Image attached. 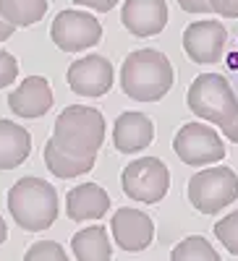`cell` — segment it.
Returning a JSON list of instances; mask_svg holds the SVG:
<instances>
[{"label": "cell", "mask_w": 238, "mask_h": 261, "mask_svg": "<svg viewBox=\"0 0 238 261\" xmlns=\"http://www.w3.org/2000/svg\"><path fill=\"white\" fill-rule=\"evenodd\" d=\"M121 86L136 102H157L173 86V65L160 50H134L121 68Z\"/></svg>", "instance_id": "cell-1"}, {"label": "cell", "mask_w": 238, "mask_h": 261, "mask_svg": "<svg viewBox=\"0 0 238 261\" xmlns=\"http://www.w3.org/2000/svg\"><path fill=\"white\" fill-rule=\"evenodd\" d=\"M8 212L21 230H47L58 217V191L42 178H21L8 191Z\"/></svg>", "instance_id": "cell-2"}, {"label": "cell", "mask_w": 238, "mask_h": 261, "mask_svg": "<svg viewBox=\"0 0 238 261\" xmlns=\"http://www.w3.org/2000/svg\"><path fill=\"white\" fill-rule=\"evenodd\" d=\"M53 141L74 157H97V151L105 141V118L94 107L74 105L66 107L53 130Z\"/></svg>", "instance_id": "cell-3"}, {"label": "cell", "mask_w": 238, "mask_h": 261, "mask_svg": "<svg viewBox=\"0 0 238 261\" xmlns=\"http://www.w3.org/2000/svg\"><path fill=\"white\" fill-rule=\"evenodd\" d=\"M188 110L197 118L223 128L238 115V97L225 76L202 73L188 89Z\"/></svg>", "instance_id": "cell-4"}, {"label": "cell", "mask_w": 238, "mask_h": 261, "mask_svg": "<svg viewBox=\"0 0 238 261\" xmlns=\"http://www.w3.org/2000/svg\"><path fill=\"white\" fill-rule=\"evenodd\" d=\"M238 199V175L230 167H207L188 180V201L202 214H215Z\"/></svg>", "instance_id": "cell-5"}, {"label": "cell", "mask_w": 238, "mask_h": 261, "mask_svg": "<svg viewBox=\"0 0 238 261\" xmlns=\"http://www.w3.org/2000/svg\"><path fill=\"white\" fill-rule=\"evenodd\" d=\"M121 183L128 199L141 201V204H157L165 199V193L170 188V170L157 157H141V160H134L131 165H126Z\"/></svg>", "instance_id": "cell-6"}, {"label": "cell", "mask_w": 238, "mask_h": 261, "mask_svg": "<svg viewBox=\"0 0 238 261\" xmlns=\"http://www.w3.org/2000/svg\"><path fill=\"white\" fill-rule=\"evenodd\" d=\"M173 149L188 167H204L225 160L223 139L218 136V130L204 123H186L173 139Z\"/></svg>", "instance_id": "cell-7"}, {"label": "cell", "mask_w": 238, "mask_h": 261, "mask_svg": "<svg viewBox=\"0 0 238 261\" xmlns=\"http://www.w3.org/2000/svg\"><path fill=\"white\" fill-rule=\"evenodd\" d=\"M50 37L63 53H79L94 47L102 39V27L94 16L84 11H60L53 21Z\"/></svg>", "instance_id": "cell-8"}, {"label": "cell", "mask_w": 238, "mask_h": 261, "mask_svg": "<svg viewBox=\"0 0 238 261\" xmlns=\"http://www.w3.org/2000/svg\"><path fill=\"white\" fill-rule=\"evenodd\" d=\"M225 27L220 21H194L183 32V50L194 63L212 65L220 63L225 53Z\"/></svg>", "instance_id": "cell-9"}, {"label": "cell", "mask_w": 238, "mask_h": 261, "mask_svg": "<svg viewBox=\"0 0 238 261\" xmlns=\"http://www.w3.org/2000/svg\"><path fill=\"white\" fill-rule=\"evenodd\" d=\"M68 86L81 97H102L113 86V65L102 55H86L68 68Z\"/></svg>", "instance_id": "cell-10"}, {"label": "cell", "mask_w": 238, "mask_h": 261, "mask_svg": "<svg viewBox=\"0 0 238 261\" xmlns=\"http://www.w3.org/2000/svg\"><path fill=\"white\" fill-rule=\"evenodd\" d=\"M110 230L115 243L128 253L144 251L155 238V225L149 220V214L139 209H118L110 220Z\"/></svg>", "instance_id": "cell-11"}, {"label": "cell", "mask_w": 238, "mask_h": 261, "mask_svg": "<svg viewBox=\"0 0 238 261\" xmlns=\"http://www.w3.org/2000/svg\"><path fill=\"white\" fill-rule=\"evenodd\" d=\"M121 21L136 37H155L168 24V6L165 0H126Z\"/></svg>", "instance_id": "cell-12"}, {"label": "cell", "mask_w": 238, "mask_h": 261, "mask_svg": "<svg viewBox=\"0 0 238 261\" xmlns=\"http://www.w3.org/2000/svg\"><path fill=\"white\" fill-rule=\"evenodd\" d=\"M8 107L18 118H42L53 107V89L47 79L29 76L8 94Z\"/></svg>", "instance_id": "cell-13"}, {"label": "cell", "mask_w": 238, "mask_h": 261, "mask_svg": "<svg viewBox=\"0 0 238 261\" xmlns=\"http://www.w3.org/2000/svg\"><path fill=\"white\" fill-rule=\"evenodd\" d=\"M155 125L144 113H123L113 128V144L121 154H134L152 144Z\"/></svg>", "instance_id": "cell-14"}, {"label": "cell", "mask_w": 238, "mask_h": 261, "mask_svg": "<svg viewBox=\"0 0 238 261\" xmlns=\"http://www.w3.org/2000/svg\"><path fill=\"white\" fill-rule=\"evenodd\" d=\"M107 209H110V196L97 183H81L71 188L66 196V214L74 222L100 220V217H105Z\"/></svg>", "instance_id": "cell-15"}, {"label": "cell", "mask_w": 238, "mask_h": 261, "mask_svg": "<svg viewBox=\"0 0 238 261\" xmlns=\"http://www.w3.org/2000/svg\"><path fill=\"white\" fill-rule=\"evenodd\" d=\"M32 136L24 125L13 120H0V170H13L29 157Z\"/></svg>", "instance_id": "cell-16"}, {"label": "cell", "mask_w": 238, "mask_h": 261, "mask_svg": "<svg viewBox=\"0 0 238 261\" xmlns=\"http://www.w3.org/2000/svg\"><path fill=\"white\" fill-rule=\"evenodd\" d=\"M71 251L76 261H113L110 238L102 225H92L86 230H79L71 238Z\"/></svg>", "instance_id": "cell-17"}, {"label": "cell", "mask_w": 238, "mask_h": 261, "mask_svg": "<svg viewBox=\"0 0 238 261\" xmlns=\"http://www.w3.org/2000/svg\"><path fill=\"white\" fill-rule=\"evenodd\" d=\"M45 165L53 175L68 180V178H79L84 172H89L94 167V157H74V154H66L53 139L45 144Z\"/></svg>", "instance_id": "cell-18"}, {"label": "cell", "mask_w": 238, "mask_h": 261, "mask_svg": "<svg viewBox=\"0 0 238 261\" xmlns=\"http://www.w3.org/2000/svg\"><path fill=\"white\" fill-rule=\"evenodd\" d=\"M0 13L13 27H32L47 13V0H0Z\"/></svg>", "instance_id": "cell-19"}, {"label": "cell", "mask_w": 238, "mask_h": 261, "mask_svg": "<svg viewBox=\"0 0 238 261\" xmlns=\"http://www.w3.org/2000/svg\"><path fill=\"white\" fill-rule=\"evenodd\" d=\"M170 261H220V256L202 235H191L173 248Z\"/></svg>", "instance_id": "cell-20"}, {"label": "cell", "mask_w": 238, "mask_h": 261, "mask_svg": "<svg viewBox=\"0 0 238 261\" xmlns=\"http://www.w3.org/2000/svg\"><path fill=\"white\" fill-rule=\"evenodd\" d=\"M215 235H218V241L225 246V251L238 256V212L225 214L223 220L215 225Z\"/></svg>", "instance_id": "cell-21"}, {"label": "cell", "mask_w": 238, "mask_h": 261, "mask_svg": "<svg viewBox=\"0 0 238 261\" xmlns=\"http://www.w3.org/2000/svg\"><path fill=\"white\" fill-rule=\"evenodd\" d=\"M24 261H68V256L55 241H39L29 246V251L24 253Z\"/></svg>", "instance_id": "cell-22"}, {"label": "cell", "mask_w": 238, "mask_h": 261, "mask_svg": "<svg viewBox=\"0 0 238 261\" xmlns=\"http://www.w3.org/2000/svg\"><path fill=\"white\" fill-rule=\"evenodd\" d=\"M18 76V63L11 53L0 50V89H6L8 84H13Z\"/></svg>", "instance_id": "cell-23"}, {"label": "cell", "mask_w": 238, "mask_h": 261, "mask_svg": "<svg viewBox=\"0 0 238 261\" xmlns=\"http://www.w3.org/2000/svg\"><path fill=\"white\" fill-rule=\"evenodd\" d=\"M212 11L225 18H238V0H209Z\"/></svg>", "instance_id": "cell-24"}, {"label": "cell", "mask_w": 238, "mask_h": 261, "mask_svg": "<svg viewBox=\"0 0 238 261\" xmlns=\"http://www.w3.org/2000/svg\"><path fill=\"white\" fill-rule=\"evenodd\" d=\"M178 6L186 13H212V3H209V0H178Z\"/></svg>", "instance_id": "cell-25"}, {"label": "cell", "mask_w": 238, "mask_h": 261, "mask_svg": "<svg viewBox=\"0 0 238 261\" xmlns=\"http://www.w3.org/2000/svg\"><path fill=\"white\" fill-rule=\"evenodd\" d=\"M76 6H86V8H92V11H100V13H107V11H113L118 6V0H74Z\"/></svg>", "instance_id": "cell-26"}, {"label": "cell", "mask_w": 238, "mask_h": 261, "mask_svg": "<svg viewBox=\"0 0 238 261\" xmlns=\"http://www.w3.org/2000/svg\"><path fill=\"white\" fill-rule=\"evenodd\" d=\"M223 134H225V136H228L233 144H238V115H235V118H233L228 125H223Z\"/></svg>", "instance_id": "cell-27"}, {"label": "cell", "mask_w": 238, "mask_h": 261, "mask_svg": "<svg viewBox=\"0 0 238 261\" xmlns=\"http://www.w3.org/2000/svg\"><path fill=\"white\" fill-rule=\"evenodd\" d=\"M13 29H16V27L11 24V21H6V16L0 13V42H6V39L13 34Z\"/></svg>", "instance_id": "cell-28"}, {"label": "cell", "mask_w": 238, "mask_h": 261, "mask_svg": "<svg viewBox=\"0 0 238 261\" xmlns=\"http://www.w3.org/2000/svg\"><path fill=\"white\" fill-rule=\"evenodd\" d=\"M6 238H8V227H6V222H3V217H0V246L6 243Z\"/></svg>", "instance_id": "cell-29"}]
</instances>
